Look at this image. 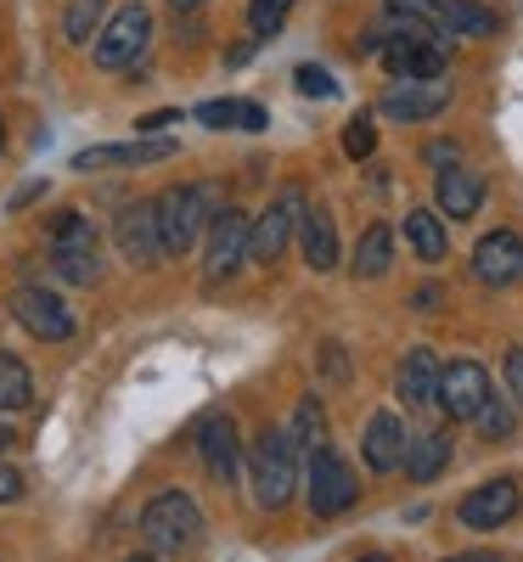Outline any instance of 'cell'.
I'll use <instances>...</instances> for the list:
<instances>
[{
    "instance_id": "4dcf8cb0",
    "label": "cell",
    "mask_w": 523,
    "mask_h": 562,
    "mask_svg": "<svg viewBox=\"0 0 523 562\" xmlns=\"http://www.w3.org/2000/svg\"><path fill=\"white\" fill-rule=\"evenodd\" d=\"M293 85H299V97H321V102L338 97V79H332L326 68H315V63H304V68L293 74Z\"/></svg>"
},
{
    "instance_id": "7bdbcfd3",
    "label": "cell",
    "mask_w": 523,
    "mask_h": 562,
    "mask_svg": "<svg viewBox=\"0 0 523 562\" xmlns=\"http://www.w3.org/2000/svg\"><path fill=\"white\" fill-rule=\"evenodd\" d=\"M12 439H18V434H12V428H7V422H0V450H7V445H12Z\"/></svg>"
},
{
    "instance_id": "8fae6325",
    "label": "cell",
    "mask_w": 523,
    "mask_h": 562,
    "mask_svg": "<svg viewBox=\"0 0 523 562\" xmlns=\"http://www.w3.org/2000/svg\"><path fill=\"white\" fill-rule=\"evenodd\" d=\"M490 400V371L479 360H450L445 378H439V411L456 422H472Z\"/></svg>"
},
{
    "instance_id": "1f68e13d",
    "label": "cell",
    "mask_w": 523,
    "mask_h": 562,
    "mask_svg": "<svg viewBox=\"0 0 523 562\" xmlns=\"http://www.w3.org/2000/svg\"><path fill=\"white\" fill-rule=\"evenodd\" d=\"M344 153H349V158H371V153H377V130H371V119H366V113L344 130Z\"/></svg>"
},
{
    "instance_id": "5bb4252c",
    "label": "cell",
    "mask_w": 523,
    "mask_h": 562,
    "mask_svg": "<svg viewBox=\"0 0 523 562\" xmlns=\"http://www.w3.org/2000/svg\"><path fill=\"white\" fill-rule=\"evenodd\" d=\"M472 276H479L485 288H512L523 276V237L518 231H490V237L472 248Z\"/></svg>"
},
{
    "instance_id": "9a60e30c",
    "label": "cell",
    "mask_w": 523,
    "mask_h": 562,
    "mask_svg": "<svg viewBox=\"0 0 523 562\" xmlns=\"http://www.w3.org/2000/svg\"><path fill=\"white\" fill-rule=\"evenodd\" d=\"M518 484L512 479H490V484H479L472 495H461V506H456V518H461V529H501L512 512H518Z\"/></svg>"
},
{
    "instance_id": "f1b7e54d",
    "label": "cell",
    "mask_w": 523,
    "mask_h": 562,
    "mask_svg": "<svg viewBox=\"0 0 523 562\" xmlns=\"http://www.w3.org/2000/svg\"><path fill=\"white\" fill-rule=\"evenodd\" d=\"M288 12H293V0H248V29H254V40H270L281 23H288Z\"/></svg>"
},
{
    "instance_id": "e0dca14e",
    "label": "cell",
    "mask_w": 523,
    "mask_h": 562,
    "mask_svg": "<svg viewBox=\"0 0 523 562\" xmlns=\"http://www.w3.org/2000/svg\"><path fill=\"white\" fill-rule=\"evenodd\" d=\"M439 378H445L439 355H434V349H411V355L400 360L394 394H400V400H405L411 411H422V405H439Z\"/></svg>"
},
{
    "instance_id": "603a6c76",
    "label": "cell",
    "mask_w": 523,
    "mask_h": 562,
    "mask_svg": "<svg viewBox=\"0 0 523 562\" xmlns=\"http://www.w3.org/2000/svg\"><path fill=\"white\" fill-rule=\"evenodd\" d=\"M450 461V434H416L411 450H405V473L411 484H434Z\"/></svg>"
},
{
    "instance_id": "484cf974",
    "label": "cell",
    "mask_w": 523,
    "mask_h": 562,
    "mask_svg": "<svg viewBox=\"0 0 523 562\" xmlns=\"http://www.w3.org/2000/svg\"><path fill=\"white\" fill-rule=\"evenodd\" d=\"M34 405V378H29V366L12 360V355H0V411H29Z\"/></svg>"
},
{
    "instance_id": "2e32d148",
    "label": "cell",
    "mask_w": 523,
    "mask_h": 562,
    "mask_svg": "<svg viewBox=\"0 0 523 562\" xmlns=\"http://www.w3.org/2000/svg\"><path fill=\"white\" fill-rule=\"evenodd\" d=\"M405 450H411V434H405V422L394 411H377L366 422V439H360V456L371 473H394V467H405Z\"/></svg>"
},
{
    "instance_id": "8d00e7d4",
    "label": "cell",
    "mask_w": 523,
    "mask_h": 562,
    "mask_svg": "<svg viewBox=\"0 0 523 562\" xmlns=\"http://www.w3.org/2000/svg\"><path fill=\"white\" fill-rule=\"evenodd\" d=\"M40 198H45V180H29V186H18V192H12V209H29Z\"/></svg>"
},
{
    "instance_id": "f546056e",
    "label": "cell",
    "mask_w": 523,
    "mask_h": 562,
    "mask_svg": "<svg viewBox=\"0 0 523 562\" xmlns=\"http://www.w3.org/2000/svg\"><path fill=\"white\" fill-rule=\"evenodd\" d=\"M243 108H248V102H231V97H225V102H203L192 119L209 124V130H243Z\"/></svg>"
},
{
    "instance_id": "7c38bea8",
    "label": "cell",
    "mask_w": 523,
    "mask_h": 562,
    "mask_svg": "<svg viewBox=\"0 0 523 562\" xmlns=\"http://www.w3.org/2000/svg\"><path fill=\"white\" fill-rule=\"evenodd\" d=\"M12 315H18V326H29V333L45 338V344H68V338H74L68 304H63L57 293H45V288H18V293H12Z\"/></svg>"
},
{
    "instance_id": "ba28073f",
    "label": "cell",
    "mask_w": 523,
    "mask_h": 562,
    "mask_svg": "<svg viewBox=\"0 0 523 562\" xmlns=\"http://www.w3.org/2000/svg\"><path fill=\"white\" fill-rule=\"evenodd\" d=\"M113 237H119V254L130 265H158L169 254L164 231H158V203H124L113 214Z\"/></svg>"
},
{
    "instance_id": "d6986e66",
    "label": "cell",
    "mask_w": 523,
    "mask_h": 562,
    "mask_svg": "<svg viewBox=\"0 0 523 562\" xmlns=\"http://www.w3.org/2000/svg\"><path fill=\"white\" fill-rule=\"evenodd\" d=\"M299 248H304V265H310V270H332V265H338V225H332L326 209H304V220H299Z\"/></svg>"
},
{
    "instance_id": "7a4b0ae2",
    "label": "cell",
    "mask_w": 523,
    "mask_h": 562,
    "mask_svg": "<svg viewBox=\"0 0 523 562\" xmlns=\"http://www.w3.org/2000/svg\"><path fill=\"white\" fill-rule=\"evenodd\" d=\"M141 535H147L153 551H192L203 535V512L186 490H164L141 506Z\"/></svg>"
},
{
    "instance_id": "4fadbf2b",
    "label": "cell",
    "mask_w": 523,
    "mask_h": 562,
    "mask_svg": "<svg viewBox=\"0 0 523 562\" xmlns=\"http://www.w3.org/2000/svg\"><path fill=\"white\" fill-rule=\"evenodd\" d=\"M450 108V85L445 79H394L389 97H383V113L400 119V124H427Z\"/></svg>"
},
{
    "instance_id": "f6af8a7d",
    "label": "cell",
    "mask_w": 523,
    "mask_h": 562,
    "mask_svg": "<svg viewBox=\"0 0 523 562\" xmlns=\"http://www.w3.org/2000/svg\"><path fill=\"white\" fill-rule=\"evenodd\" d=\"M0 147H7V124H0Z\"/></svg>"
},
{
    "instance_id": "6da1fadb",
    "label": "cell",
    "mask_w": 523,
    "mask_h": 562,
    "mask_svg": "<svg viewBox=\"0 0 523 562\" xmlns=\"http://www.w3.org/2000/svg\"><path fill=\"white\" fill-rule=\"evenodd\" d=\"M299 490V439L293 428H265L254 439V501L265 512H281Z\"/></svg>"
},
{
    "instance_id": "60d3db41",
    "label": "cell",
    "mask_w": 523,
    "mask_h": 562,
    "mask_svg": "<svg viewBox=\"0 0 523 562\" xmlns=\"http://www.w3.org/2000/svg\"><path fill=\"white\" fill-rule=\"evenodd\" d=\"M169 7H175V12H198V7H203V0H169Z\"/></svg>"
},
{
    "instance_id": "d590c367",
    "label": "cell",
    "mask_w": 523,
    "mask_h": 562,
    "mask_svg": "<svg viewBox=\"0 0 523 562\" xmlns=\"http://www.w3.org/2000/svg\"><path fill=\"white\" fill-rule=\"evenodd\" d=\"M18 495H23V473H18V467H0V506L18 501Z\"/></svg>"
},
{
    "instance_id": "e575fe53",
    "label": "cell",
    "mask_w": 523,
    "mask_h": 562,
    "mask_svg": "<svg viewBox=\"0 0 523 562\" xmlns=\"http://www.w3.org/2000/svg\"><path fill=\"white\" fill-rule=\"evenodd\" d=\"M321 371H326L332 383H344V378H349V366H344V344H326V349H321Z\"/></svg>"
},
{
    "instance_id": "ffe728a7",
    "label": "cell",
    "mask_w": 523,
    "mask_h": 562,
    "mask_svg": "<svg viewBox=\"0 0 523 562\" xmlns=\"http://www.w3.org/2000/svg\"><path fill=\"white\" fill-rule=\"evenodd\" d=\"M485 203V180L472 169H439V214L450 220H472Z\"/></svg>"
},
{
    "instance_id": "cb8c5ba5",
    "label": "cell",
    "mask_w": 523,
    "mask_h": 562,
    "mask_svg": "<svg viewBox=\"0 0 523 562\" xmlns=\"http://www.w3.org/2000/svg\"><path fill=\"white\" fill-rule=\"evenodd\" d=\"M389 265H394V231L389 225H371L366 237H360V248H355V276L360 281H377V276H389Z\"/></svg>"
},
{
    "instance_id": "ee69618b",
    "label": "cell",
    "mask_w": 523,
    "mask_h": 562,
    "mask_svg": "<svg viewBox=\"0 0 523 562\" xmlns=\"http://www.w3.org/2000/svg\"><path fill=\"white\" fill-rule=\"evenodd\" d=\"M130 562H158V557H130Z\"/></svg>"
},
{
    "instance_id": "ac0fdd59",
    "label": "cell",
    "mask_w": 523,
    "mask_h": 562,
    "mask_svg": "<svg viewBox=\"0 0 523 562\" xmlns=\"http://www.w3.org/2000/svg\"><path fill=\"white\" fill-rule=\"evenodd\" d=\"M169 153H175L169 140H113V147H85V153H74V169L90 175V169H108V164H158V158H169Z\"/></svg>"
},
{
    "instance_id": "52a82bcc",
    "label": "cell",
    "mask_w": 523,
    "mask_h": 562,
    "mask_svg": "<svg viewBox=\"0 0 523 562\" xmlns=\"http://www.w3.org/2000/svg\"><path fill=\"white\" fill-rule=\"evenodd\" d=\"M147 40H153V12H147V7L113 12V23L97 34V68H108V74L135 68V57L147 52Z\"/></svg>"
},
{
    "instance_id": "30bf717a",
    "label": "cell",
    "mask_w": 523,
    "mask_h": 562,
    "mask_svg": "<svg viewBox=\"0 0 523 562\" xmlns=\"http://www.w3.org/2000/svg\"><path fill=\"white\" fill-rule=\"evenodd\" d=\"M192 439H198V456H203V467H209V479H214V484H231V479H236V456H243L231 411H203L198 428H192Z\"/></svg>"
},
{
    "instance_id": "44dd1931",
    "label": "cell",
    "mask_w": 523,
    "mask_h": 562,
    "mask_svg": "<svg viewBox=\"0 0 523 562\" xmlns=\"http://www.w3.org/2000/svg\"><path fill=\"white\" fill-rule=\"evenodd\" d=\"M439 29L445 34H461V40H490V34H501V18L490 7H479V0H445Z\"/></svg>"
},
{
    "instance_id": "8992f818",
    "label": "cell",
    "mask_w": 523,
    "mask_h": 562,
    "mask_svg": "<svg viewBox=\"0 0 523 562\" xmlns=\"http://www.w3.org/2000/svg\"><path fill=\"white\" fill-rule=\"evenodd\" d=\"M304 490H310V512H315V518H338V512H349V506L360 501V484H355V473H349V461L332 456L326 445L310 450V479H304Z\"/></svg>"
},
{
    "instance_id": "d4e9b609",
    "label": "cell",
    "mask_w": 523,
    "mask_h": 562,
    "mask_svg": "<svg viewBox=\"0 0 523 562\" xmlns=\"http://www.w3.org/2000/svg\"><path fill=\"white\" fill-rule=\"evenodd\" d=\"M102 12H108V0H68V12H63V34H68V45H90L108 23H102Z\"/></svg>"
},
{
    "instance_id": "3957f363",
    "label": "cell",
    "mask_w": 523,
    "mask_h": 562,
    "mask_svg": "<svg viewBox=\"0 0 523 562\" xmlns=\"http://www.w3.org/2000/svg\"><path fill=\"white\" fill-rule=\"evenodd\" d=\"M52 265L63 281H79V288H90V281L102 276V254H97V231H90V220L79 209H63L52 220Z\"/></svg>"
},
{
    "instance_id": "d6a6232c",
    "label": "cell",
    "mask_w": 523,
    "mask_h": 562,
    "mask_svg": "<svg viewBox=\"0 0 523 562\" xmlns=\"http://www.w3.org/2000/svg\"><path fill=\"white\" fill-rule=\"evenodd\" d=\"M389 7H394V18H422V23H439L445 0H389Z\"/></svg>"
},
{
    "instance_id": "f35d334b",
    "label": "cell",
    "mask_w": 523,
    "mask_h": 562,
    "mask_svg": "<svg viewBox=\"0 0 523 562\" xmlns=\"http://www.w3.org/2000/svg\"><path fill=\"white\" fill-rule=\"evenodd\" d=\"M439 299H445L439 288H422V293H411V310H439Z\"/></svg>"
},
{
    "instance_id": "277c9868",
    "label": "cell",
    "mask_w": 523,
    "mask_h": 562,
    "mask_svg": "<svg viewBox=\"0 0 523 562\" xmlns=\"http://www.w3.org/2000/svg\"><path fill=\"white\" fill-rule=\"evenodd\" d=\"M209 225H214V209H209L203 186H169V192L158 198V231H164L169 254H192Z\"/></svg>"
},
{
    "instance_id": "9c48e42d",
    "label": "cell",
    "mask_w": 523,
    "mask_h": 562,
    "mask_svg": "<svg viewBox=\"0 0 523 562\" xmlns=\"http://www.w3.org/2000/svg\"><path fill=\"white\" fill-rule=\"evenodd\" d=\"M304 192H299V186H288V192H281L259 220H254V265H276L281 259V248H288V237H293V231H299V220H304Z\"/></svg>"
},
{
    "instance_id": "7402d4cb",
    "label": "cell",
    "mask_w": 523,
    "mask_h": 562,
    "mask_svg": "<svg viewBox=\"0 0 523 562\" xmlns=\"http://www.w3.org/2000/svg\"><path fill=\"white\" fill-rule=\"evenodd\" d=\"M405 243H411V254H416L422 265H439V259L450 254V237H445V225H439L434 209H411V214H405Z\"/></svg>"
},
{
    "instance_id": "83f0119b",
    "label": "cell",
    "mask_w": 523,
    "mask_h": 562,
    "mask_svg": "<svg viewBox=\"0 0 523 562\" xmlns=\"http://www.w3.org/2000/svg\"><path fill=\"white\" fill-rule=\"evenodd\" d=\"M472 422H479L485 439H512V428H518V400H512V394H490L485 411L472 416Z\"/></svg>"
},
{
    "instance_id": "4316f807",
    "label": "cell",
    "mask_w": 523,
    "mask_h": 562,
    "mask_svg": "<svg viewBox=\"0 0 523 562\" xmlns=\"http://www.w3.org/2000/svg\"><path fill=\"white\" fill-rule=\"evenodd\" d=\"M293 439H299V450H321L326 445V411H321V400L315 394H304L299 400V411H293Z\"/></svg>"
},
{
    "instance_id": "5b68a950",
    "label": "cell",
    "mask_w": 523,
    "mask_h": 562,
    "mask_svg": "<svg viewBox=\"0 0 523 562\" xmlns=\"http://www.w3.org/2000/svg\"><path fill=\"white\" fill-rule=\"evenodd\" d=\"M248 254H254V220L243 209H220L214 225H209V248H203V281L209 288L231 281Z\"/></svg>"
},
{
    "instance_id": "ab89813d",
    "label": "cell",
    "mask_w": 523,
    "mask_h": 562,
    "mask_svg": "<svg viewBox=\"0 0 523 562\" xmlns=\"http://www.w3.org/2000/svg\"><path fill=\"white\" fill-rule=\"evenodd\" d=\"M461 562H507V557H496V551H472V557H461Z\"/></svg>"
},
{
    "instance_id": "b9f144b4",
    "label": "cell",
    "mask_w": 523,
    "mask_h": 562,
    "mask_svg": "<svg viewBox=\"0 0 523 562\" xmlns=\"http://www.w3.org/2000/svg\"><path fill=\"white\" fill-rule=\"evenodd\" d=\"M355 562H394V557H383V551H366V557H355Z\"/></svg>"
},
{
    "instance_id": "74e56055",
    "label": "cell",
    "mask_w": 523,
    "mask_h": 562,
    "mask_svg": "<svg viewBox=\"0 0 523 562\" xmlns=\"http://www.w3.org/2000/svg\"><path fill=\"white\" fill-rule=\"evenodd\" d=\"M169 124H180V113H147L135 130H141V135H158V130H169Z\"/></svg>"
},
{
    "instance_id": "836d02e7",
    "label": "cell",
    "mask_w": 523,
    "mask_h": 562,
    "mask_svg": "<svg viewBox=\"0 0 523 562\" xmlns=\"http://www.w3.org/2000/svg\"><path fill=\"white\" fill-rule=\"evenodd\" d=\"M507 394L523 405V344H518V349H507Z\"/></svg>"
}]
</instances>
